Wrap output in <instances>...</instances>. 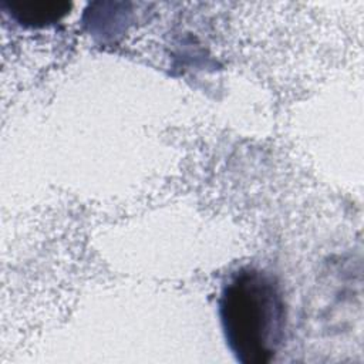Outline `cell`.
<instances>
[{
    "mask_svg": "<svg viewBox=\"0 0 364 364\" xmlns=\"http://www.w3.org/2000/svg\"><path fill=\"white\" fill-rule=\"evenodd\" d=\"M10 17L23 27L41 28L58 23L68 14L71 4L57 0H11L4 1Z\"/></svg>",
    "mask_w": 364,
    "mask_h": 364,
    "instance_id": "2",
    "label": "cell"
},
{
    "mask_svg": "<svg viewBox=\"0 0 364 364\" xmlns=\"http://www.w3.org/2000/svg\"><path fill=\"white\" fill-rule=\"evenodd\" d=\"M218 314L226 344L242 364H267L286 338L287 313L277 279L264 269L243 266L225 280Z\"/></svg>",
    "mask_w": 364,
    "mask_h": 364,
    "instance_id": "1",
    "label": "cell"
}]
</instances>
